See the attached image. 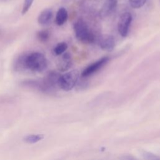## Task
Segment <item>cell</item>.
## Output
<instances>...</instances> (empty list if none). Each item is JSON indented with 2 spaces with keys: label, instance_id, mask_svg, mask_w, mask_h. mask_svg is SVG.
Listing matches in <instances>:
<instances>
[{
  "label": "cell",
  "instance_id": "1",
  "mask_svg": "<svg viewBox=\"0 0 160 160\" xmlns=\"http://www.w3.org/2000/svg\"><path fill=\"white\" fill-rule=\"evenodd\" d=\"M25 67L26 71L34 72H43L48 67V61L45 56L40 52L26 54Z\"/></svg>",
  "mask_w": 160,
  "mask_h": 160
},
{
  "label": "cell",
  "instance_id": "18",
  "mask_svg": "<svg viewBox=\"0 0 160 160\" xmlns=\"http://www.w3.org/2000/svg\"><path fill=\"white\" fill-rule=\"evenodd\" d=\"M88 86V81H86L84 79L82 80H79L78 79L76 84V89H84V88H87Z\"/></svg>",
  "mask_w": 160,
  "mask_h": 160
},
{
  "label": "cell",
  "instance_id": "15",
  "mask_svg": "<svg viewBox=\"0 0 160 160\" xmlns=\"http://www.w3.org/2000/svg\"><path fill=\"white\" fill-rule=\"evenodd\" d=\"M68 49V44L65 42H59L54 49V52L56 55H61L66 51Z\"/></svg>",
  "mask_w": 160,
  "mask_h": 160
},
{
  "label": "cell",
  "instance_id": "10",
  "mask_svg": "<svg viewBox=\"0 0 160 160\" xmlns=\"http://www.w3.org/2000/svg\"><path fill=\"white\" fill-rule=\"evenodd\" d=\"M53 18V12L51 9H44L38 18V22L40 25L46 26L50 23Z\"/></svg>",
  "mask_w": 160,
  "mask_h": 160
},
{
  "label": "cell",
  "instance_id": "14",
  "mask_svg": "<svg viewBox=\"0 0 160 160\" xmlns=\"http://www.w3.org/2000/svg\"><path fill=\"white\" fill-rule=\"evenodd\" d=\"M36 36L39 41L42 42H46L49 40L50 38V33L49 31L46 29L41 30L37 32Z\"/></svg>",
  "mask_w": 160,
  "mask_h": 160
},
{
  "label": "cell",
  "instance_id": "16",
  "mask_svg": "<svg viewBox=\"0 0 160 160\" xmlns=\"http://www.w3.org/2000/svg\"><path fill=\"white\" fill-rule=\"evenodd\" d=\"M131 6L134 9H139L143 6L146 0H129Z\"/></svg>",
  "mask_w": 160,
  "mask_h": 160
},
{
  "label": "cell",
  "instance_id": "9",
  "mask_svg": "<svg viewBox=\"0 0 160 160\" xmlns=\"http://www.w3.org/2000/svg\"><path fill=\"white\" fill-rule=\"evenodd\" d=\"M118 0H104V4L99 11L101 18H105L109 16L116 8Z\"/></svg>",
  "mask_w": 160,
  "mask_h": 160
},
{
  "label": "cell",
  "instance_id": "17",
  "mask_svg": "<svg viewBox=\"0 0 160 160\" xmlns=\"http://www.w3.org/2000/svg\"><path fill=\"white\" fill-rule=\"evenodd\" d=\"M33 1L34 0H24L23 6H22V14L23 15L25 14L31 8L33 3Z\"/></svg>",
  "mask_w": 160,
  "mask_h": 160
},
{
  "label": "cell",
  "instance_id": "4",
  "mask_svg": "<svg viewBox=\"0 0 160 160\" xmlns=\"http://www.w3.org/2000/svg\"><path fill=\"white\" fill-rule=\"evenodd\" d=\"M80 74L78 70L74 69L63 74H61L59 78V88L69 91L76 86V84L79 79Z\"/></svg>",
  "mask_w": 160,
  "mask_h": 160
},
{
  "label": "cell",
  "instance_id": "8",
  "mask_svg": "<svg viewBox=\"0 0 160 160\" xmlns=\"http://www.w3.org/2000/svg\"><path fill=\"white\" fill-rule=\"evenodd\" d=\"M99 44L102 50L111 52L114 49L116 44L114 38L109 34L102 35L99 39Z\"/></svg>",
  "mask_w": 160,
  "mask_h": 160
},
{
  "label": "cell",
  "instance_id": "12",
  "mask_svg": "<svg viewBox=\"0 0 160 160\" xmlns=\"http://www.w3.org/2000/svg\"><path fill=\"white\" fill-rule=\"evenodd\" d=\"M26 54L24 53L19 55L15 60L14 62V68L16 71H26L25 67V57Z\"/></svg>",
  "mask_w": 160,
  "mask_h": 160
},
{
  "label": "cell",
  "instance_id": "11",
  "mask_svg": "<svg viewBox=\"0 0 160 160\" xmlns=\"http://www.w3.org/2000/svg\"><path fill=\"white\" fill-rule=\"evenodd\" d=\"M68 18V14L67 10L64 8H61L56 13L55 22L58 26H61L66 22Z\"/></svg>",
  "mask_w": 160,
  "mask_h": 160
},
{
  "label": "cell",
  "instance_id": "3",
  "mask_svg": "<svg viewBox=\"0 0 160 160\" xmlns=\"http://www.w3.org/2000/svg\"><path fill=\"white\" fill-rule=\"evenodd\" d=\"M76 38L82 43H92L95 41L94 34L90 31L88 26L82 19L77 20L73 26Z\"/></svg>",
  "mask_w": 160,
  "mask_h": 160
},
{
  "label": "cell",
  "instance_id": "7",
  "mask_svg": "<svg viewBox=\"0 0 160 160\" xmlns=\"http://www.w3.org/2000/svg\"><path fill=\"white\" fill-rule=\"evenodd\" d=\"M72 64V58L69 52H64L61 54L57 62V68L60 72H65L69 69Z\"/></svg>",
  "mask_w": 160,
  "mask_h": 160
},
{
  "label": "cell",
  "instance_id": "5",
  "mask_svg": "<svg viewBox=\"0 0 160 160\" xmlns=\"http://www.w3.org/2000/svg\"><path fill=\"white\" fill-rule=\"evenodd\" d=\"M132 19V15L129 12H125L120 16L118 23V29L122 37L128 36Z\"/></svg>",
  "mask_w": 160,
  "mask_h": 160
},
{
  "label": "cell",
  "instance_id": "6",
  "mask_svg": "<svg viewBox=\"0 0 160 160\" xmlns=\"http://www.w3.org/2000/svg\"><path fill=\"white\" fill-rule=\"evenodd\" d=\"M109 57L105 56L102 57L99 60L96 61L94 63H92L88 67H86L81 73L82 78H88L91 75L94 74L102 67H104L109 61Z\"/></svg>",
  "mask_w": 160,
  "mask_h": 160
},
{
  "label": "cell",
  "instance_id": "2",
  "mask_svg": "<svg viewBox=\"0 0 160 160\" xmlns=\"http://www.w3.org/2000/svg\"><path fill=\"white\" fill-rule=\"evenodd\" d=\"M61 74L56 71H51L40 80V91L44 93H53L56 92L59 86Z\"/></svg>",
  "mask_w": 160,
  "mask_h": 160
},
{
  "label": "cell",
  "instance_id": "13",
  "mask_svg": "<svg viewBox=\"0 0 160 160\" xmlns=\"http://www.w3.org/2000/svg\"><path fill=\"white\" fill-rule=\"evenodd\" d=\"M44 138V135L41 134H30L24 138V141L28 144H34L39 142Z\"/></svg>",
  "mask_w": 160,
  "mask_h": 160
}]
</instances>
